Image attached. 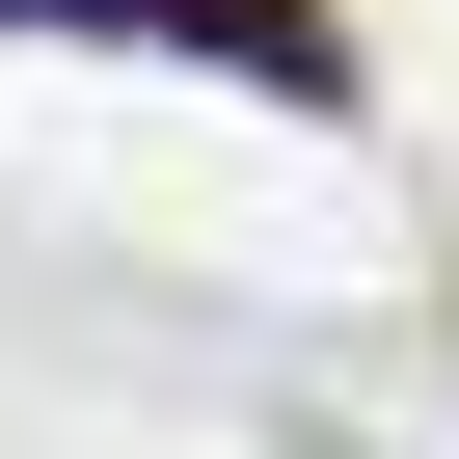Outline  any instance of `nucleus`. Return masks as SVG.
<instances>
[{
	"instance_id": "f257e3e1",
	"label": "nucleus",
	"mask_w": 459,
	"mask_h": 459,
	"mask_svg": "<svg viewBox=\"0 0 459 459\" xmlns=\"http://www.w3.org/2000/svg\"><path fill=\"white\" fill-rule=\"evenodd\" d=\"M0 28H135V55L271 82V108H351V28H325V0H0Z\"/></svg>"
}]
</instances>
